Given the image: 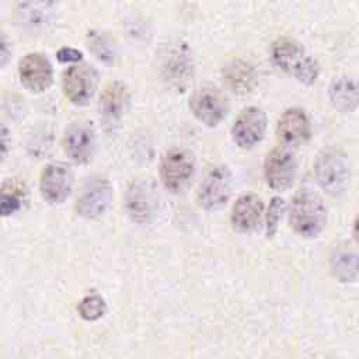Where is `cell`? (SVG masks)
I'll list each match as a JSON object with an SVG mask.
<instances>
[{"label":"cell","instance_id":"10","mask_svg":"<svg viewBox=\"0 0 359 359\" xmlns=\"http://www.w3.org/2000/svg\"><path fill=\"white\" fill-rule=\"evenodd\" d=\"M63 150L76 164H87L95 153V130L91 122L79 121L70 123L63 135Z\"/></svg>","mask_w":359,"mask_h":359},{"label":"cell","instance_id":"23","mask_svg":"<svg viewBox=\"0 0 359 359\" xmlns=\"http://www.w3.org/2000/svg\"><path fill=\"white\" fill-rule=\"evenodd\" d=\"M88 48L102 62L109 63L114 60V46L111 41L101 32H88Z\"/></svg>","mask_w":359,"mask_h":359},{"label":"cell","instance_id":"3","mask_svg":"<svg viewBox=\"0 0 359 359\" xmlns=\"http://www.w3.org/2000/svg\"><path fill=\"white\" fill-rule=\"evenodd\" d=\"M314 174L318 185L331 196H341L351 178V168L346 154L335 147L324 149L314 163Z\"/></svg>","mask_w":359,"mask_h":359},{"label":"cell","instance_id":"28","mask_svg":"<svg viewBox=\"0 0 359 359\" xmlns=\"http://www.w3.org/2000/svg\"><path fill=\"white\" fill-rule=\"evenodd\" d=\"M11 56V50H10V45L6 39V36L3 34H0V69L8 63Z\"/></svg>","mask_w":359,"mask_h":359},{"label":"cell","instance_id":"24","mask_svg":"<svg viewBox=\"0 0 359 359\" xmlns=\"http://www.w3.org/2000/svg\"><path fill=\"white\" fill-rule=\"evenodd\" d=\"M285 201L279 196H275L272 198L269 206H268V212H266V216H265V222H266V234L268 237L273 236L278 230V226H279V222L282 219V215L285 212Z\"/></svg>","mask_w":359,"mask_h":359},{"label":"cell","instance_id":"9","mask_svg":"<svg viewBox=\"0 0 359 359\" xmlns=\"http://www.w3.org/2000/svg\"><path fill=\"white\" fill-rule=\"evenodd\" d=\"M233 177L226 165L213 167L198 189V202L206 210H217L223 208L231 194Z\"/></svg>","mask_w":359,"mask_h":359},{"label":"cell","instance_id":"18","mask_svg":"<svg viewBox=\"0 0 359 359\" xmlns=\"http://www.w3.org/2000/svg\"><path fill=\"white\" fill-rule=\"evenodd\" d=\"M264 213V202L258 195L248 194L240 196L230 213V222L234 230L240 233L250 231L257 227Z\"/></svg>","mask_w":359,"mask_h":359},{"label":"cell","instance_id":"2","mask_svg":"<svg viewBox=\"0 0 359 359\" xmlns=\"http://www.w3.org/2000/svg\"><path fill=\"white\" fill-rule=\"evenodd\" d=\"M289 222L296 234L306 238L317 237L327 223L323 198L310 188L299 189L292 199Z\"/></svg>","mask_w":359,"mask_h":359},{"label":"cell","instance_id":"26","mask_svg":"<svg viewBox=\"0 0 359 359\" xmlns=\"http://www.w3.org/2000/svg\"><path fill=\"white\" fill-rule=\"evenodd\" d=\"M56 57L62 63H77L81 62L83 53L73 48H60L56 53Z\"/></svg>","mask_w":359,"mask_h":359},{"label":"cell","instance_id":"15","mask_svg":"<svg viewBox=\"0 0 359 359\" xmlns=\"http://www.w3.org/2000/svg\"><path fill=\"white\" fill-rule=\"evenodd\" d=\"M276 135L286 146H300L311 136V122L304 109L287 108L278 119Z\"/></svg>","mask_w":359,"mask_h":359},{"label":"cell","instance_id":"20","mask_svg":"<svg viewBox=\"0 0 359 359\" xmlns=\"http://www.w3.org/2000/svg\"><path fill=\"white\" fill-rule=\"evenodd\" d=\"M328 97L332 107L344 114L353 112L358 108V87L349 77L335 79L328 88Z\"/></svg>","mask_w":359,"mask_h":359},{"label":"cell","instance_id":"1","mask_svg":"<svg viewBox=\"0 0 359 359\" xmlns=\"http://www.w3.org/2000/svg\"><path fill=\"white\" fill-rule=\"evenodd\" d=\"M271 57L280 70L304 86H311L318 79L320 66L317 60L293 38L282 36L273 41Z\"/></svg>","mask_w":359,"mask_h":359},{"label":"cell","instance_id":"6","mask_svg":"<svg viewBox=\"0 0 359 359\" xmlns=\"http://www.w3.org/2000/svg\"><path fill=\"white\" fill-rule=\"evenodd\" d=\"M195 174V160L192 154L182 149L165 151L160 161V178L163 185L171 192H181Z\"/></svg>","mask_w":359,"mask_h":359},{"label":"cell","instance_id":"25","mask_svg":"<svg viewBox=\"0 0 359 359\" xmlns=\"http://www.w3.org/2000/svg\"><path fill=\"white\" fill-rule=\"evenodd\" d=\"M21 208V198L14 192H0V217L11 216Z\"/></svg>","mask_w":359,"mask_h":359},{"label":"cell","instance_id":"21","mask_svg":"<svg viewBox=\"0 0 359 359\" xmlns=\"http://www.w3.org/2000/svg\"><path fill=\"white\" fill-rule=\"evenodd\" d=\"M331 268L341 282H353L358 275L356 254L338 248L331 255Z\"/></svg>","mask_w":359,"mask_h":359},{"label":"cell","instance_id":"4","mask_svg":"<svg viewBox=\"0 0 359 359\" xmlns=\"http://www.w3.org/2000/svg\"><path fill=\"white\" fill-rule=\"evenodd\" d=\"M112 198L111 182L104 177H91L83 184L77 195L76 212L86 219H97L108 210Z\"/></svg>","mask_w":359,"mask_h":359},{"label":"cell","instance_id":"22","mask_svg":"<svg viewBox=\"0 0 359 359\" xmlns=\"http://www.w3.org/2000/svg\"><path fill=\"white\" fill-rule=\"evenodd\" d=\"M77 310H79V314L81 318H84L87 321H95L104 316L105 302L98 294H90V296H86L79 303Z\"/></svg>","mask_w":359,"mask_h":359},{"label":"cell","instance_id":"16","mask_svg":"<svg viewBox=\"0 0 359 359\" xmlns=\"http://www.w3.org/2000/svg\"><path fill=\"white\" fill-rule=\"evenodd\" d=\"M126 212L137 223L149 222L157 209V195L147 181L133 182L126 192Z\"/></svg>","mask_w":359,"mask_h":359},{"label":"cell","instance_id":"12","mask_svg":"<svg viewBox=\"0 0 359 359\" xmlns=\"http://www.w3.org/2000/svg\"><path fill=\"white\" fill-rule=\"evenodd\" d=\"M297 171V163L292 151L285 147L271 150L264 161V177L269 188L286 191L292 187Z\"/></svg>","mask_w":359,"mask_h":359},{"label":"cell","instance_id":"5","mask_svg":"<svg viewBox=\"0 0 359 359\" xmlns=\"http://www.w3.org/2000/svg\"><path fill=\"white\" fill-rule=\"evenodd\" d=\"M98 74L87 63L72 65L63 72L62 88L65 97L74 105H87L95 94Z\"/></svg>","mask_w":359,"mask_h":359},{"label":"cell","instance_id":"14","mask_svg":"<svg viewBox=\"0 0 359 359\" xmlns=\"http://www.w3.org/2000/svg\"><path fill=\"white\" fill-rule=\"evenodd\" d=\"M18 76L21 84L31 93L46 91L53 81V69L43 53H28L20 60Z\"/></svg>","mask_w":359,"mask_h":359},{"label":"cell","instance_id":"7","mask_svg":"<svg viewBox=\"0 0 359 359\" xmlns=\"http://www.w3.org/2000/svg\"><path fill=\"white\" fill-rule=\"evenodd\" d=\"M192 115L206 126H217L229 114V101L226 95L215 87H201L189 98Z\"/></svg>","mask_w":359,"mask_h":359},{"label":"cell","instance_id":"27","mask_svg":"<svg viewBox=\"0 0 359 359\" xmlns=\"http://www.w3.org/2000/svg\"><path fill=\"white\" fill-rule=\"evenodd\" d=\"M10 147V132L8 129L0 122V158L4 157Z\"/></svg>","mask_w":359,"mask_h":359},{"label":"cell","instance_id":"13","mask_svg":"<svg viewBox=\"0 0 359 359\" xmlns=\"http://www.w3.org/2000/svg\"><path fill=\"white\" fill-rule=\"evenodd\" d=\"M73 171L67 164L50 163L43 167L39 178V191L48 203H63L73 189Z\"/></svg>","mask_w":359,"mask_h":359},{"label":"cell","instance_id":"19","mask_svg":"<svg viewBox=\"0 0 359 359\" xmlns=\"http://www.w3.org/2000/svg\"><path fill=\"white\" fill-rule=\"evenodd\" d=\"M223 80L227 87L238 94L248 93L257 83V73L252 65L244 60H233L223 69Z\"/></svg>","mask_w":359,"mask_h":359},{"label":"cell","instance_id":"11","mask_svg":"<svg viewBox=\"0 0 359 359\" xmlns=\"http://www.w3.org/2000/svg\"><path fill=\"white\" fill-rule=\"evenodd\" d=\"M266 114L259 107H247L231 126V139L240 149H252L265 136Z\"/></svg>","mask_w":359,"mask_h":359},{"label":"cell","instance_id":"17","mask_svg":"<svg viewBox=\"0 0 359 359\" xmlns=\"http://www.w3.org/2000/svg\"><path fill=\"white\" fill-rule=\"evenodd\" d=\"M130 102V91L122 81L108 83L100 95V115L107 122L119 121Z\"/></svg>","mask_w":359,"mask_h":359},{"label":"cell","instance_id":"8","mask_svg":"<svg viewBox=\"0 0 359 359\" xmlns=\"http://www.w3.org/2000/svg\"><path fill=\"white\" fill-rule=\"evenodd\" d=\"M160 70L171 87L184 90L194 74V60L189 48L182 42L170 45L161 57Z\"/></svg>","mask_w":359,"mask_h":359}]
</instances>
